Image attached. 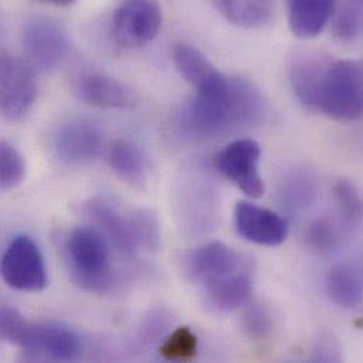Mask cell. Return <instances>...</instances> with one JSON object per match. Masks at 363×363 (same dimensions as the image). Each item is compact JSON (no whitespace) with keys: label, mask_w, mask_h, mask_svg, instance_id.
<instances>
[{"label":"cell","mask_w":363,"mask_h":363,"mask_svg":"<svg viewBox=\"0 0 363 363\" xmlns=\"http://www.w3.org/2000/svg\"><path fill=\"white\" fill-rule=\"evenodd\" d=\"M264 115V98L253 84L216 71L182 105L177 128L188 139L206 140L255 126Z\"/></svg>","instance_id":"cell-1"},{"label":"cell","mask_w":363,"mask_h":363,"mask_svg":"<svg viewBox=\"0 0 363 363\" xmlns=\"http://www.w3.org/2000/svg\"><path fill=\"white\" fill-rule=\"evenodd\" d=\"M1 340L18 347L24 352L51 361L71 362L82 354L81 337L67 325L58 323L27 321L16 308L1 307Z\"/></svg>","instance_id":"cell-2"},{"label":"cell","mask_w":363,"mask_h":363,"mask_svg":"<svg viewBox=\"0 0 363 363\" xmlns=\"http://www.w3.org/2000/svg\"><path fill=\"white\" fill-rule=\"evenodd\" d=\"M112 245L96 226L74 229L65 242L72 280L85 291L104 294L115 284Z\"/></svg>","instance_id":"cell-3"},{"label":"cell","mask_w":363,"mask_h":363,"mask_svg":"<svg viewBox=\"0 0 363 363\" xmlns=\"http://www.w3.org/2000/svg\"><path fill=\"white\" fill-rule=\"evenodd\" d=\"M315 112L338 122L363 116V67L352 60H331L321 78Z\"/></svg>","instance_id":"cell-4"},{"label":"cell","mask_w":363,"mask_h":363,"mask_svg":"<svg viewBox=\"0 0 363 363\" xmlns=\"http://www.w3.org/2000/svg\"><path fill=\"white\" fill-rule=\"evenodd\" d=\"M102 147V129L86 118L68 119L57 128L51 139L55 159L71 169L92 164L99 157Z\"/></svg>","instance_id":"cell-5"},{"label":"cell","mask_w":363,"mask_h":363,"mask_svg":"<svg viewBox=\"0 0 363 363\" xmlns=\"http://www.w3.org/2000/svg\"><path fill=\"white\" fill-rule=\"evenodd\" d=\"M163 24L157 0H123L115 10L111 34L123 48H138L153 41Z\"/></svg>","instance_id":"cell-6"},{"label":"cell","mask_w":363,"mask_h":363,"mask_svg":"<svg viewBox=\"0 0 363 363\" xmlns=\"http://www.w3.org/2000/svg\"><path fill=\"white\" fill-rule=\"evenodd\" d=\"M1 277L4 283L24 293H38L47 286L44 257L37 243L27 235L16 236L1 257Z\"/></svg>","instance_id":"cell-7"},{"label":"cell","mask_w":363,"mask_h":363,"mask_svg":"<svg viewBox=\"0 0 363 363\" xmlns=\"http://www.w3.org/2000/svg\"><path fill=\"white\" fill-rule=\"evenodd\" d=\"M21 44L28 64L43 72L57 69L69 51L65 28L47 17H34L24 24Z\"/></svg>","instance_id":"cell-8"},{"label":"cell","mask_w":363,"mask_h":363,"mask_svg":"<svg viewBox=\"0 0 363 363\" xmlns=\"http://www.w3.org/2000/svg\"><path fill=\"white\" fill-rule=\"evenodd\" d=\"M37 98V81L30 64L9 52L0 60V108L6 121H21Z\"/></svg>","instance_id":"cell-9"},{"label":"cell","mask_w":363,"mask_h":363,"mask_svg":"<svg viewBox=\"0 0 363 363\" xmlns=\"http://www.w3.org/2000/svg\"><path fill=\"white\" fill-rule=\"evenodd\" d=\"M259 143L252 139H238L225 146L213 159L216 170L235 184L249 198H260L264 194V182L260 176Z\"/></svg>","instance_id":"cell-10"},{"label":"cell","mask_w":363,"mask_h":363,"mask_svg":"<svg viewBox=\"0 0 363 363\" xmlns=\"http://www.w3.org/2000/svg\"><path fill=\"white\" fill-rule=\"evenodd\" d=\"M233 222L239 236L259 246H280L289 235V225L283 216L247 201L238 202L233 212Z\"/></svg>","instance_id":"cell-11"},{"label":"cell","mask_w":363,"mask_h":363,"mask_svg":"<svg viewBox=\"0 0 363 363\" xmlns=\"http://www.w3.org/2000/svg\"><path fill=\"white\" fill-rule=\"evenodd\" d=\"M85 212L111 245L123 256H133L139 249L136 235V209L125 212L104 198H92Z\"/></svg>","instance_id":"cell-12"},{"label":"cell","mask_w":363,"mask_h":363,"mask_svg":"<svg viewBox=\"0 0 363 363\" xmlns=\"http://www.w3.org/2000/svg\"><path fill=\"white\" fill-rule=\"evenodd\" d=\"M188 266L199 283L249 269L247 260L239 252L218 240L196 247L188 257Z\"/></svg>","instance_id":"cell-13"},{"label":"cell","mask_w":363,"mask_h":363,"mask_svg":"<svg viewBox=\"0 0 363 363\" xmlns=\"http://www.w3.org/2000/svg\"><path fill=\"white\" fill-rule=\"evenodd\" d=\"M77 96L88 105L106 109H130L138 96L123 82L98 72L82 74L75 82Z\"/></svg>","instance_id":"cell-14"},{"label":"cell","mask_w":363,"mask_h":363,"mask_svg":"<svg viewBox=\"0 0 363 363\" xmlns=\"http://www.w3.org/2000/svg\"><path fill=\"white\" fill-rule=\"evenodd\" d=\"M333 58L315 51L300 50L293 54L289 62V78L300 104L315 112L317 94L321 78Z\"/></svg>","instance_id":"cell-15"},{"label":"cell","mask_w":363,"mask_h":363,"mask_svg":"<svg viewBox=\"0 0 363 363\" xmlns=\"http://www.w3.org/2000/svg\"><path fill=\"white\" fill-rule=\"evenodd\" d=\"M208 304L220 313H232L246 306L252 296L250 270L201 283Z\"/></svg>","instance_id":"cell-16"},{"label":"cell","mask_w":363,"mask_h":363,"mask_svg":"<svg viewBox=\"0 0 363 363\" xmlns=\"http://www.w3.org/2000/svg\"><path fill=\"white\" fill-rule=\"evenodd\" d=\"M338 0H287V21L298 38H314L334 17Z\"/></svg>","instance_id":"cell-17"},{"label":"cell","mask_w":363,"mask_h":363,"mask_svg":"<svg viewBox=\"0 0 363 363\" xmlns=\"http://www.w3.org/2000/svg\"><path fill=\"white\" fill-rule=\"evenodd\" d=\"M330 300L345 310L357 308L363 300L362 273L350 263L333 266L325 277Z\"/></svg>","instance_id":"cell-18"},{"label":"cell","mask_w":363,"mask_h":363,"mask_svg":"<svg viewBox=\"0 0 363 363\" xmlns=\"http://www.w3.org/2000/svg\"><path fill=\"white\" fill-rule=\"evenodd\" d=\"M108 163L122 182L139 185L146 180V157L133 142L125 139L115 140L108 150Z\"/></svg>","instance_id":"cell-19"},{"label":"cell","mask_w":363,"mask_h":363,"mask_svg":"<svg viewBox=\"0 0 363 363\" xmlns=\"http://www.w3.org/2000/svg\"><path fill=\"white\" fill-rule=\"evenodd\" d=\"M215 9L232 24L257 28L273 16V0H211Z\"/></svg>","instance_id":"cell-20"},{"label":"cell","mask_w":363,"mask_h":363,"mask_svg":"<svg viewBox=\"0 0 363 363\" xmlns=\"http://www.w3.org/2000/svg\"><path fill=\"white\" fill-rule=\"evenodd\" d=\"M317 194L315 182L310 173L293 172L279 188V201L289 213H300L313 205Z\"/></svg>","instance_id":"cell-21"},{"label":"cell","mask_w":363,"mask_h":363,"mask_svg":"<svg viewBox=\"0 0 363 363\" xmlns=\"http://www.w3.org/2000/svg\"><path fill=\"white\" fill-rule=\"evenodd\" d=\"M173 61L182 78L194 88H198L216 72L208 58L189 44H176L173 48Z\"/></svg>","instance_id":"cell-22"},{"label":"cell","mask_w":363,"mask_h":363,"mask_svg":"<svg viewBox=\"0 0 363 363\" xmlns=\"http://www.w3.org/2000/svg\"><path fill=\"white\" fill-rule=\"evenodd\" d=\"M334 198L342 225L348 230L363 226V194L354 182L340 180L334 185Z\"/></svg>","instance_id":"cell-23"},{"label":"cell","mask_w":363,"mask_h":363,"mask_svg":"<svg viewBox=\"0 0 363 363\" xmlns=\"http://www.w3.org/2000/svg\"><path fill=\"white\" fill-rule=\"evenodd\" d=\"M198 338L188 327L174 330L160 345L159 354L170 362H188L196 357Z\"/></svg>","instance_id":"cell-24"},{"label":"cell","mask_w":363,"mask_h":363,"mask_svg":"<svg viewBox=\"0 0 363 363\" xmlns=\"http://www.w3.org/2000/svg\"><path fill=\"white\" fill-rule=\"evenodd\" d=\"M333 18L334 35L341 41L354 40L362 26V1L345 0L340 6L337 4Z\"/></svg>","instance_id":"cell-25"},{"label":"cell","mask_w":363,"mask_h":363,"mask_svg":"<svg viewBox=\"0 0 363 363\" xmlns=\"http://www.w3.org/2000/svg\"><path fill=\"white\" fill-rule=\"evenodd\" d=\"M307 245L317 253H330L337 250L342 240V230L337 223L327 218L313 220L306 232Z\"/></svg>","instance_id":"cell-26"},{"label":"cell","mask_w":363,"mask_h":363,"mask_svg":"<svg viewBox=\"0 0 363 363\" xmlns=\"http://www.w3.org/2000/svg\"><path fill=\"white\" fill-rule=\"evenodd\" d=\"M26 176V163L18 150L3 140L0 145V186L3 191L16 188Z\"/></svg>","instance_id":"cell-27"},{"label":"cell","mask_w":363,"mask_h":363,"mask_svg":"<svg viewBox=\"0 0 363 363\" xmlns=\"http://www.w3.org/2000/svg\"><path fill=\"white\" fill-rule=\"evenodd\" d=\"M242 327L250 340L264 341L273 331V318L270 310L260 303L249 304L243 314Z\"/></svg>","instance_id":"cell-28"},{"label":"cell","mask_w":363,"mask_h":363,"mask_svg":"<svg viewBox=\"0 0 363 363\" xmlns=\"http://www.w3.org/2000/svg\"><path fill=\"white\" fill-rule=\"evenodd\" d=\"M45 1L52 3V4H55V6H68V4H71L74 0H45Z\"/></svg>","instance_id":"cell-29"},{"label":"cell","mask_w":363,"mask_h":363,"mask_svg":"<svg viewBox=\"0 0 363 363\" xmlns=\"http://www.w3.org/2000/svg\"><path fill=\"white\" fill-rule=\"evenodd\" d=\"M361 1H363V0H361Z\"/></svg>","instance_id":"cell-30"}]
</instances>
